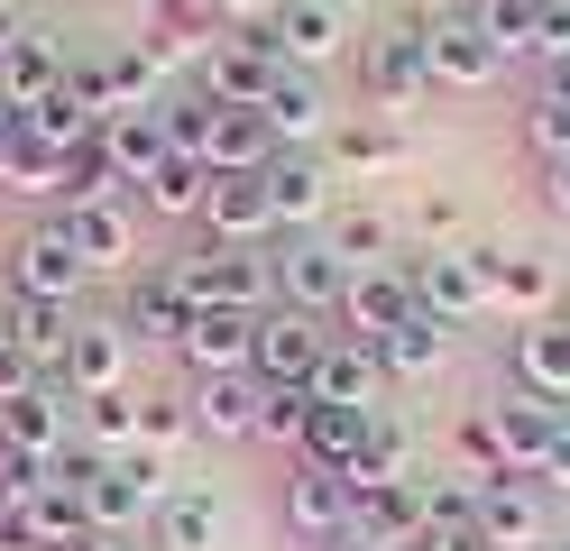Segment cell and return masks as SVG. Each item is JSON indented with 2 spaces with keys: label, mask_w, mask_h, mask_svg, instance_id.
<instances>
[{
  "label": "cell",
  "mask_w": 570,
  "mask_h": 551,
  "mask_svg": "<svg viewBox=\"0 0 570 551\" xmlns=\"http://www.w3.org/2000/svg\"><path fill=\"white\" fill-rule=\"evenodd\" d=\"M166 488H175V478H166V460L157 451H129V460H92V478H83V524L92 533H148L157 524V505H166Z\"/></svg>",
  "instance_id": "cell-1"
},
{
  "label": "cell",
  "mask_w": 570,
  "mask_h": 551,
  "mask_svg": "<svg viewBox=\"0 0 570 551\" xmlns=\"http://www.w3.org/2000/svg\"><path fill=\"white\" fill-rule=\"evenodd\" d=\"M341 285H350V267L323 248V230H313V239H267V304L276 313L332 322L341 313Z\"/></svg>",
  "instance_id": "cell-2"
},
{
  "label": "cell",
  "mask_w": 570,
  "mask_h": 551,
  "mask_svg": "<svg viewBox=\"0 0 570 551\" xmlns=\"http://www.w3.org/2000/svg\"><path fill=\"white\" fill-rule=\"evenodd\" d=\"M175 285L194 294V313H267V248H194L175 257Z\"/></svg>",
  "instance_id": "cell-3"
},
{
  "label": "cell",
  "mask_w": 570,
  "mask_h": 551,
  "mask_svg": "<svg viewBox=\"0 0 570 551\" xmlns=\"http://www.w3.org/2000/svg\"><path fill=\"white\" fill-rule=\"evenodd\" d=\"M405 276H414V304L433 313V322H451V331L488 313V248H470V239L405 257Z\"/></svg>",
  "instance_id": "cell-4"
},
{
  "label": "cell",
  "mask_w": 570,
  "mask_h": 551,
  "mask_svg": "<svg viewBox=\"0 0 570 551\" xmlns=\"http://www.w3.org/2000/svg\"><path fill=\"white\" fill-rule=\"evenodd\" d=\"M360 92L377 110H414L423 92H433V65H423V19H396V28H377L368 47H360Z\"/></svg>",
  "instance_id": "cell-5"
},
{
  "label": "cell",
  "mask_w": 570,
  "mask_h": 551,
  "mask_svg": "<svg viewBox=\"0 0 570 551\" xmlns=\"http://www.w3.org/2000/svg\"><path fill=\"white\" fill-rule=\"evenodd\" d=\"M194 73H203V83H194L203 101H222V110H258V101H267V83H276L285 65H276V47H267V37L222 28V37H212V56H203Z\"/></svg>",
  "instance_id": "cell-6"
},
{
  "label": "cell",
  "mask_w": 570,
  "mask_h": 551,
  "mask_svg": "<svg viewBox=\"0 0 570 551\" xmlns=\"http://www.w3.org/2000/svg\"><path fill=\"white\" fill-rule=\"evenodd\" d=\"M83 248L65 220H38L19 248H10V294H38V304H83Z\"/></svg>",
  "instance_id": "cell-7"
},
{
  "label": "cell",
  "mask_w": 570,
  "mask_h": 551,
  "mask_svg": "<svg viewBox=\"0 0 570 551\" xmlns=\"http://www.w3.org/2000/svg\"><path fill=\"white\" fill-rule=\"evenodd\" d=\"M423 65H433V92H488L497 73H507V56L488 47V28H479L470 10L423 19Z\"/></svg>",
  "instance_id": "cell-8"
},
{
  "label": "cell",
  "mask_w": 570,
  "mask_h": 551,
  "mask_svg": "<svg viewBox=\"0 0 570 551\" xmlns=\"http://www.w3.org/2000/svg\"><path fill=\"white\" fill-rule=\"evenodd\" d=\"M423 304H414V276H405V257H396V267H360V276H350L341 285V313H332V331H341V341H386V331H396V322H414Z\"/></svg>",
  "instance_id": "cell-9"
},
{
  "label": "cell",
  "mask_w": 570,
  "mask_h": 551,
  "mask_svg": "<svg viewBox=\"0 0 570 551\" xmlns=\"http://www.w3.org/2000/svg\"><path fill=\"white\" fill-rule=\"evenodd\" d=\"M258 120H267V138H276V157H313L341 120H332V92H323V73H295L285 65L276 83H267V101H258Z\"/></svg>",
  "instance_id": "cell-10"
},
{
  "label": "cell",
  "mask_w": 570,
  "mask_h": 551,
  "mask_svg": "<svg viewBox=\"0 0 570 551\" xmlns=\"http://www.w3.org/2000/svg\"><path fill=\"white\" fill-rule=\"evenodd\" d=\"M323 350H332V322L267 304V313H258V358H248V377H258V386H313Z\"/></svg>",
  "instance_id": "cell-11"
},
{
  "label": "cell",
  "mask_w": 570,
  "mask_h": 551,
  "mask_svg": "<svg viewBox=\"0 0 570 551\" xmlns=\"http://www.w3.org/2000/svg\"><path fill=\"white\" fill-rule=\"evenodd\" d=\"M129 350H138V341L120 331V313H111V322H92V313H83V322H75V341H65L56 386L75 395V404H83V395H120V386H129Z\"/></svg>",
  "instance_id": "cell-12"
},
{
  "label": "cell",
  "mask_w": 570,
  "mask_h": 551,
  "mask_svg": "<svg viewBox=\"0 0 570 551\" xmlns=\"http://www.w3.org/2000/svg\"><path fill=\"white\" fill-rule=\"evenodd\" d=\"M267 211H276V239H313L332 220V166L323 157H267Z\"/></svg>",
  "instance_id": "cell-13"
},
{
  "label": "cell",
  "mask_w": 570,
  "mask_h": 551,
  "mask_svg": "<svg viewBox=\"0 0 570 551\" xmlns=\"http://www.w3.org/2000/svg\"><path fill=\"white\" fill-rule=\"evenodd\" d=\"M65 83L83 92V110L92 120H120V110H157L166 92H157V65L138 56V47H111V56H92V65H75Z\"/></svg>",
  "instance_id": "cell-14"
},
{
  "label": "cell",
  "mask_w": 570,
  "mask_h": 551,
  "mask_svg": "<svg viewBox=\"0 0 570 551\" xmlns=\"http://www.w3.org/2000/svg\"><path fill=\"white\" fill-rule=\"evenodd\" d=\"M479 542L488 551H543L552 542V505L533 478H497V488H479Z\"/></svg>",
  "instance_id": "cell-15"
},
{
  "label": "cell",
  "mask_w": 570,
  "mask_h": 551,
  "mask_svg": "<svg viewBox=\"0 0 570 551\" xmlns=\"http://www.w3.org/2000/svg\"><path fill=\"white\" fill-rule=\"evenodd\" d=\"M203 239H212V248H267V239H276L267 184H258V175H212V194H203Z\"/></svg>",
  "instance_id": "cell-16"
},
{
  "label": "cell",
  "mask_w": 570,
  "mask_h": 551,
  "mask_svg": "<svg viewBox=\"0 0 570 551\" xmlns=\"http://www.w3.org/2000/svg\"><path fill=\"white\" fill-rule=\"evenodd\" d=\"M267 47L276 65H295V73H323L341 47H350V19H341V0H285L276 28H267Z\"/></svg>",
  "instance_id": "cell-17"
},
{
  "label": "cell",
  "mask_w": 570,
  "mask_h": 551,
  "mask_svg": "<svg viewBox=\"0 0 570 551\" xmlns=\"http://www.w3.org/2000/svg\"><path fill=\"white\" fill-rule=\"evenodd\" d=\"M0 451H28V460H56L75 451V395L65 386H28L0 404Z\"/></svg>",
  "instance_id": "cell-18"
},
{
  "label": "cell",
  "mask_w": 570,
  "mask_h": 551,
  "mask_svg": "<svg viewBox=\"0 0 570 551\" xmlns=\"http://www.w3.org/2000/svg\"><path fill=\"white\" fill-rule=\"evenodd\" d=\"M56 220L75 230V248H83V267H92V276H129V267H138V220H129V194H120V203H65Z\"/></svg>",
  "instance_id": "cell-19"
},
{
  "label": "cell",
  "mask_w": 570,
  "mask_h": 551,
  "mask_svg": "<svg viewBox=\"0 0 570 551\" xmlns=\"http://www.w3.org/2000/svg\"><path fill=\"white\" fill-rule=\"evenodd\" d=\"M304 395L313 404H350V414H377V404H386V367H377L368 341H341V331H332V350H323V367H313Z\"/></svg>",
  "instance_id": "cell-20"
},
{
  "label": "cell",
  "mask_w": 570,
  "mask_h": 551,
  "mask_svg": "<svg viewBox=\"0 0 570 551\" xmlns=\"http://www.w3.org/2000/svg\"><path fill=\"white\" fill-rule=\"evenodd\" d=\"M350 533H368L377 551H414V542H423V478L360 488V496H350Z\"/></svg>",
  "instance_id": "cell-21"
},
{
  "label": "cell",
  "mask_w": 570,
  "mask_h": 551,
  "mask_svg": "<svg viewBox=\"0 0 570 551\" xmlns=\"http://www.w3.org/2000/svg\"><path fill=\"white\" fill-rule=\"evenodd\" d=\"M258 404H267V386L239 367V377H194L185 414H194L203 441H258Z\"/></svg>",
  "instance_id": "cell-22"
},
{
  "label": "cell",
  "mask_w": 570,
  "mask_h": 551,
  "mask_svg": "<svg viewBox=\"0 0 570 551\" xmlns=\"http://www.w3.org/2000/svg\"><path fill=\"white\" fill-rule=\"evenodd\" d=\"M175 358H185L194 377H239V367L258 358V313H194V331L175 341Z\"/></svg>",
  "instance_id": "cell-23"
},
{
  "label": "cell",
  "mask_w": 570,
  "mask_h": 551,
  "mask_svg": "<svg viewBox=\"0 0 570 551\" xmlns=\"http://www.w3.org/2000/svg\"><path fill=\"white\" fill-rule=\"evenodd\" d=\"M488 304L515 313V322H543V313L561 304L552 257H533V248H488Z\"/></svg>",
  "instance_id": "cell-24"
},
{
  "label": "cell",
  "mask_w": 570,
  "mask_h": 551,
  "mask_svg": "<svg viewBox=\"0 0 570 551\" xmlns=\"http://www.w3.org/2000/svg\"><path fill=\"white\" fill-rule=\"evenodd\" d=\"M285 524H295L304 542H332V533H350V478H341V469H313V460H295V478H285Z\"/></svg>",
  "instance_id": "cell-25"
},
{
  "label": "cell",
  "mask_w": 570,
  "mask_h": 551,
  "mask_svg": "<svg viewBox=\"0 0 570 551\" xmlns=\"http://www.w3.org/2000/svg\"><path fill=\"white\" fill-rule=\"evenodd\" d=\"M120 331L129 341H185L194 331V294L175 285V267H157V276H129V304H120Z\"/></svg>",
  "instance_id": "cell-26"
},
{
  "label": "cell",
  "mask_w": 570,
  "mask_h": 551,
  "mask_svg": "<svg viewBox=\"0 0 570 551\" xmlns=\"http://www.w3.org/2000/svg\"><path fill=\"white\" fill-rule=\"evenodd\" d=\"M488 423H497V451H507V469L515 478H533L543 469V451H552V423H561V404H543V395H497L488 404Z\"/></svg>",
  "instance_id": "cell-27"
},
{
  "label": "cell",
  "mask_w": 570,
  "mask_h": 551,
  "mask_svg": "<svg viewBox=\"0 0 570 551\" xmlns=\"http://www.w3.org/2000/svg\"><path fill=\"white\" fill-rule=\"evenodd\" d=\"M515 386L543 395V404H570V322L561 313H543V322L515 331Z\"/></svg>",
  "instance_id": "cell-28"
},
{
  "label": "cell",
  "mask_w": 570,
  "mask_h": 551,
  "mask_svg": "<svg viewBox=\"0 0 570 551\" xmlns=\"http://www.w3.org/2000/svg\"><path fill=\"white\" fill-rule=\"evenodd\" d=\"M323 248L341 257L350 276H360V267H396V220H386L377 203H332V220H323Z\"/></svg>",
  "instance_id": "cell-29"
},
{
  "label": "cell",
  "mask_w": 570,
  "mask_h": 551,
  "mask_svg": "<svg viewBox=\"0 0 570 551\" xmlns=\"http://www.w3.org/2000/svg\"><path fill=\"white\" fill-rule=\"evenodd\" d=\"M75 304H38V294H10V313H0V331H10V341L28 350V367H38V377H56L65 367V341H75Z\"/></svg>",
  "instance_id": "cell-30"
},
{
  "label": "cell",
  "mask_w": 570,
  "mask_h": 551,
  "mask_svg": "<svg viewBox=\"0 0 570 551\" xmlns=\"http://www.w3.org/2000/svg\"><path fill=\"white\" fill-rule=\"evenodd\" d=\"M148 533H157V551H222V496L203 478H185V488H166Z\"/></svg>",
  "instance_id": "cell-31"
},
{
  "label": "cell",
  "mask_w": 570,
  "mask_h": 551,
  "mask_svg": "<svg viewBox=\"0 0 570 551\" xmlns=\"http://www.w3.org/2000/svg\"><path fill=\"white\" fill-rule=\"evenodd\" d=\"M101 157H111L120 184L138 194V184H148V175L175 157V147H166V120H157V110H120V120H101Z\"/></svg>",
  "instance_id": "cell-32"
},
{
  "label": "cell",
  "mask_w": 570,
  "mask_h": 551,
  "mask_svg": "<svg viewBox=\"0 0 570 551\" xmlns=\"http://www.w3.org/2000/svg\"><path fill=\"white\" fill-rule=\"evenodd\" d=\"M65 73H75V65H65V56H56V37H38V28H28V37H19V47H10V56H0V92H10L19 110H38L47 92H65Z\"/></svg>",
  "instance_id": "cell-33"
},
{
  "label": "cell",
  "mask_w": 570,
  "mask_h": 551,
  "mask_svg": "<svg viewBox=\"0 0 570 551\" xmlns=\"http://www.w3.org/2000/svg\"><path fill=\"white\" fill-rule=\"evenodd\" d=\"M368 423L377 414H350V404H313L304 414V441H295V460H313V469H350L368 451Z\"/></svg>",
  "instance_id": "cell-34"
},
{
  "label": "cell",
  "mask_w": 570,
  "mask_h": 551,
  "mask_svg": "<svg viewBox=\"0 0 570 551\" xmlns=\"http://www.w3.org/2000/svg\"><path fill=\"white\" fill-rule=\"evenodd\" d=\"M75 441H83L92 460H129V451H138V386H120V395H83Z\"/></svg>",
  "instance_id": "cell-35"
},
{
  "label": "cell",
  "mask_w": 570,
  "mask_h": 551,
  "mask_svg": "<svg viewBox=\"0 0 570 551\" xmlns=\"http://www.w3.org/2000/svg\"><path fill=\"white\" fill-rule=\"evenodd\" d=\"M451 358V322H433V313H414V322H396L377 341V367L386 377H433V367Z\"/></svg>",
  "instance_id": "cell-36"
},
{
  "label": "cell",
  "mask_w": 570,
  "mask_h": 551,
  "mask_svg": "<svg viewBox=\"0 0 570 551\" xmlns=\"http://www.w3.org/2000/svg\"><path fill=\"white\" fill-rule=\"evenodd\" d=\"M267 157H276V138H267V120L258 110H222L212 120V175H267Z\"/></svg>",
  "instance_id": "cell-37"
},
{
  "label": "cell",
  "mask_w": 570,
  "mask_h": 551,
  "mask_svg": "<svg viewBox=\"0 0 570 551\" xmlns=\"http://www.w3.org/2000/svg\"><path fill=\"white\" fill-rule=\"evenodd\" d=\"M65 166H75V157H56V147L28 138V129L0 147V184H10V194H28V203H65Z\"/></svg>",
  "instance_id": "cell-38"
},
{
  "label": "cell",
  "mask_w": 570,
  "mask_h": 551,
  "mask_svg": "<svg viewBox=\"0 0 570 551\" xmlns=\"http://www.w3.org/2000/svg\"><path fill=\"white\" fill-rule=\"evenodd\" d=\"M203 194H212V166L203 157H166L148 184H138V203H148L157 220H203Z\"/></svg>",
  "instance_id": "cell-39"
},
{
  "label": "cell",
  "mask_w": 570,
  "mask_h": 551,
  "mask_svg": "<svg viewBox=\"0 0 570 551\" xmlns=\"http://www.w3.org/2000/svg\"><path fill=\"white\" fill-rule=\"evenodd\" d=\"M479 533V478H423V542H470Z\"/></svg>",
  "instance_id": "cell-40"
},
{
  "label": "cell",
  "mask_w": 570,
  "mask_h": 551,
  "mask_svg": "<svg viewBox=\"0 0 570 551\" xmlns=\"http://www.w3.org/2000/svg\"><path fill=\"white\" fill-rule=\"evenodd\" d=\"M341 478H350V496H360V488H386V478H414V441H405V423L377 414V423H368V451L350 460Z\"/></svg>",
  "instance_id": "cell-41"
},
{
  "label": "cell",
  "mask_w": 570,
  "mask_h": 551,
  "mask_svg": "<svg viewBox=\"0 0 570 551\" xmlns=\"http://www.w3.org/2000/svg\"><path fill=\"white\" fill-rule=\"evenodd\" d=\"M92 129H101V120L83 110V92H75V83H65V92H47L38 110H28V138H47L56 157H75V147H92Z\"/></svg>",
  "instance_id": "cell-42"
},
{
  "label": "cell",
  "mask_w": 570,
  "mask_h": 551,
  "mask_svg": "<svg viewBox=\"0 0 570 551\" xmlns=\"http://www.w3.org/2000/svg\"><path fill=\"white\" fill-rule=\"evenodd\" d=\"M332 166H350V175H386V166H405V129H386V120L332 129Z\"/></svg>",
  "instance_id": "cell-43"
},
{
  "label": "cell",
  "mask_w": 570,
  "mask_h": 551,
  "mask_svg": "<svg viewBox=\"0 0 570 551\" xmlns=\"http://www.w3.org/2000/svg\"><path fill=\"white\" fill-rule=\"evenodd\" d=\"M470 19L488 28L497 56H533V19H543V0H470Z\"/></svg>",
  "instance_id": "cell-44"
},
{
  "label": "cell",
  "mask_w": 570,
  "mask_h": 551,
  "mask_svg": "<svg viewBox=\"0 0 570 551\" xmlns=\"http://www.w3.org/2000/svg\"><path fill=\"white\" fill-rule=\"evenodd\" d=\"M157 120H166V147H175V157H212V120H222V101L175 92V101H157Z\"/></svg>",
  "instance_id": "cell-45"
},
{
  "label": "cell",
  "mask_w": 570,
  "mask_h": 551,
  "mask_svg": "<svg viewBox=\"0 0 570 551\" xmlns=\"http://www.w3.org/2000/svg\"><path fill=\"white\" fill-rule=\"evenodd\" d=\"M524 147H533V166H552V157H570V101H552L543 83H533V101H524Z\"/></svg>",
  "instance_id": "cell-46"
},
{
  "label": "cell",
  "mask_w": 570,
  "mask_h": 551,
  "mask_svg": "<svg viewBox=\"0 0 570 551\" xmlns=\"http://www.w3.org/2000/svg\"><path fill=\"white\" fill-rule=\"evenodd\" d=\"M460 478H479V488H497V478H515L507 469V451H497V423H488V404H479V414H460Z\"/></svg>",
  "instance_id": "cell-47"
},
{
  "label": "cell",
  "mask_w": 570,
  "mask_h": 551,
  "mask_svg": "<svg viewBox=\"0 0 570 551\" xmlns=\"http://www.w3.org/2000/svg\"><path fill=\"white\" fill-rule=\"evenodd\" d=\"M194 432V414H185V395H138V451H175V441Z\"/></svg>",
  "instance_id": "cell-48"
},
{
  "label": "cell",
  "mask_w": 570,
  "mask_h": 551,
  "mask_svg": "<svg viewBox=\"0 0 570 551\" xmlns=\"http://www.w3.org/2000/svg\"><path fill=\"white\" fill-rule=\"evenodd\" d=\"M304 414H313L304 386H267V404H258V441H285V451H295V441H304Z\"/></svg>",
  "instance_id": "cell-49"
},
{
  "label": "cell",
  "mask_w": 570,
  "mask_h": 551,
  "mask_svg": "<svg viewBox=\"0 0 570 551\" xmlns=\"http://www.w3.org/2000/svg\"><path fill=\"white\" fill-rule=\"evenodd\" d=\"M533 65H570V0H543V19H533Z\"/></svg>",
  "instance_id": "cell-50"
},
{
  "label": "cell",
  "mask_w": 570,
  "mask_h": 551,
  "mask_svg": "<svg viewBox=\"0 0 570 551\" xmlns=\"http://www.w3.org/2000/svg\"><path fill=\"white\" fill-rule=\"evenodd\" d=\"M203 10H212V28H248V37H267L285 0H203Z\"/></svg>",
  "instance_id": "cell-51"
},
{
  "label": "cell",
  "mask_w": 570,
  "mask_h": 551,
  "mask_svg": "<svg viewBox=\"0 0 570 551\" xmlns=\"http://www.w3.org/2000/svg\"><path fill=\"white\" fill-rule=\"evenodd\" d=\"M533 488L570 496V404H561V423H552V451H543V469H533Z\"/></svg>",
  "instance_id": "cell-52"
},
{
  "label": "cell",
  "mask_w": 570,
  "mask_h": 551,
  "mask_svg": "<svg viewBox=\"0 0 570 551\" xmlns=\"http://www.w3.org/2000/svg\"><path fill=\"white\" fill-rule=\"evenodd\" d=\"M28 386H47V377L28 367V350L10 341V331H0V404H10V395H28Z\"/></svg>",
  "instance_id": "cell-53"
},
{
  "label": "cell",
  "mask_w": 570,
  "mask_h": 551,
  "mask_svg": "<svg viewBox=\"0 0 570 551\" xmlns=\"http://www.w3.org/2000/svg\"><path fill=\"white\" fill-rule=\"evenodd\" d=\"M533 194H543V211H552V220H570V157L533 166Z\"/></svg>",
  "instance_id": "cell-54"
},
{
  "label": "cell",
  "mask_w": 570,
  "mask_h": 551,
  "mask_svg": "<svg viewBox=\"0 0 570 551\" xmlns=\"http://www.w3.org/2000/svg\"><path fill=\"white\" fill-rule=\"evenodd\" d=\"M414 220L433 230V248H451V230H460V203H451V194H423V211H414Z\"/></svg>",
  "instance_id": "cell-55"
},
{
  "label": "cell",
  "mask_w": 570,
  "mask_h": 551,
  "mask_svg": "<svg viewBox=\"0 0 570 551\" xmlns=\"http://www.w3.org/2000/svg\"><path fill=\"white\" fill-rule=\"evenodd\" d=\"M65 551H129V542H120V533H92V524H83L75 542H65Z\"/></svg>",
  "instance_id": "cell-56"
},
{
  "label": "cell",
  "mask_w": 570,
  "mask_h": 551,
  "mask_svg": "<svg viewBox=\"0 0 570 551\" xmlns=\"http://www.w3.org/2000/svg\"><path fill=\"white\" fill-rule=\"evenodd\" d=\"M19 129H28V110H19V101H10V92H0V147H10V138H19Z\"/></svg>",
  "instance_id": "cell-57"
},
{
  "label": "cell",
  "mask_w": 570,
  "mask_h": 551,
  "mask_svg": "<svg viewBox=\"0 0 570 551\" xmlns=\"http://www.w3.org/2000/svg\"><path fill=\"white\" fill-rule=\"evenodd\" d=\"M19 37H28V28H19V10H10V0H0V56H10Z\"/></svg>",
  "instance_id": "cell-58"
},
{
  "label": "cell",
  "mask_w": 570,
  "mask_h": 551,
  "mask_svg": "<svg viewBox=\"0 0 570 551\" xmlns=\"http://www.w3.org/2000/svg\"><path fill=\"white\" fill-rule=\"evenodd\" d=\"M313 551H377L368 533H332V542H313Z\"/></svg>",
  "instance_id": "cell-59"
},
{
  "label": "cell",
  "mask_w": 570,
  "mask_h": 551,
  "mask_svg": "<svg viewBox=\"0 0 570 551\" xmlns=\"http://www.w3.org/2000/svg\"><path fill=\"white\" fill-rule=\"evenodd\" d=\"M543 92H552V101H570V65H552V73H543Z\"/></svg>",
  "instance_id": "cell-60"
},
{
  "label": "cell",
  "mask_w": 570,
  "mask_h": 551,
  "mask_svg": "<svg viewBox=\"0 0 570 551\" xmlns=\"http://www.w3.org/2000/svg\"><path fill=\"white\" fill-rule=\"evenodd\" d=\"M552 313H561V322H570V285H561V304H552Z\"/></svg>",
  "instance_id": "cell-61"
},
{
  "label": "cell",
  "mask_w": 570,
  "mask_h": 551,
  "mask_svg": "<svg viewBox=\"0 0 570 551\" xmlns=\"http://www.w3.org/2000/svg\"><path fill=\"white\" fill-rule=\"evenodd\" d=\"M414 551H442V542H414Z\"/></svg>",
  "instance_id": "cell-62"
},
{
  "label": "cell",
  "mask_w": 570,
  "mask_h": 551,
  "mask_svg": "<svg viewBox=\"0 0 570 551\" xmlns=\"http://www.w3.org/2000/svg\"><path fill=\"white\" fill-rule=\"evenodd\" d=\"M543 551H570V542H543Z\"/></svg>",
  "instance_id": "cell-63"
},
{
  "label": "cell",
  "mask_w": 570,
  "mask_h": 551,
  "mask_svg": "<svg viewBox=\"0 0 570 551\" xmlns=\"http://www.w3.org/2000/svg\"><path fill=\"white\" fill-rule=\"evenodd\" d=\"M0 551H10V542H0Z\"/></svg>",
  "instance_id": "cell-64"
}]
</instances>
